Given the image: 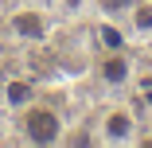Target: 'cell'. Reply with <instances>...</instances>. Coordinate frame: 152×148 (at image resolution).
I'll return each mask as SVG.
<instances>
[{
	"label": "cell",
	"mask_w": 152,
	"mask_h": 148,
	"mask_svg": "<svg viewBox=\"0 0 152 148\" xmlns=\"http://www.w3.org/2000/svg\"><path fill=\"white\" fill-rule=\"evenodd\" d=\"M12 129L23 144H35V148L66 144V136H70L63 105L55 98H43V94H27L23 101L12 105Z\"/></svg>",
	"instance_id": "obj_1"
},
{
	"label": "cell",
	"mask_w": 152,
	"mask_h": 148,
	"mask_svg": "<svg viewBox=\"0 0 152 148\" xmlns=\"http://www.w3.org/2000/svg\"><path fill=\"white\" fill-rule=\"evenodd\" d=\"M140 133H144V121H140V109L121 98V94H109L105 101H98L94 117H90V136L105 148H129V144H140Z\"/></svg>",
	"instance_id": "obj_2"
},
{
	"label": "cell",
	"mask_w": 152,
	"mask_h": 148,
	"mask_svg": "<svg viewBox=\"0 0 152 148\" xmlns=\"http://www.w3.org/2000/svg\"><path fill=\"white\" fill-rule=\"evenodd\" d=\"M0 27H4L8 43H16V47H39L55 31V12L43 8V4H16V8L4 12Z\"/></svg>",
	"instance_id": "obj_3"
},
{
	"label": "cell",
	"mask_w": 152,
	"mask_h": 148,
	"mask_svg": "<svg viewBox=\"0 0 152 148\" xmlns=\"http://www.w3.org/2000/svg\"><path fill=\"white\" fill-rule=\"evenodd\" d=\"M90 78H94L105 94H129L137 82V63L129 47L117 51H98V58L90 63Z\"/></svg>",
	"instance_id": "obj_4"
},
{
	"label": "cell",
	"mask_w": 152,
	"mask_h": 148,
	"mask_svg": "<svg viewBox=\"0 0 152 148\" xmlns=\"http://www.w3.org/2000/svg\"><path fill=\"white\" fill-rule=\"evenodd\" d=\"M125 35H129V43L137 39V43H144V39H152V0H133V8L125 12Z\"/></svg>",
	"instance_id": "obj_5"
},
{
	"label": "cell",
	"mask_w": 152,
	"mask_h": 148,
	"mask_svg": "<svg viewBox=\"0 0 152 148\" xmlns=\"http://www.w3.org/2000/svg\"><path fill=\"white\" fill-rule=\"evenodd\" d=\"M98 8V0H55V20H78L86 12H94Z\"/></svg>",
	"instance_id": "obj_6"
},
{
	"label": "cell",
	"mask_w": 152,
	"mask_h": 148,
	"mask_svg": "<svg viewBox=\"0 0 152 148\" xmlns=\"http://www.w3.org/2000/svg\"><path fill=\"white\" fill-rule=\"evenodd\" d=\"M129 8H133V0H98V12H102L105 20H117V23L125 20Z\"/></svg>",
	"instance_id": "obj_7"
}]
</instances>
